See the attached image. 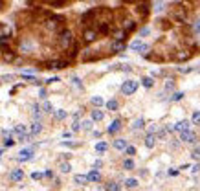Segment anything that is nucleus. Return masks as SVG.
<instances>
[{
	"label": "nucleus",
	"instance_id": "393cba45",
	"mask_svg": "<svg viewBox=\"0 0 200 191\" xmlns=\"http://www.w3.org/2000/svg\"><path fill=\"white\" fill-rule=\"evenodd\" d=\"M141 44H143L141 41H134V42L131 44V48L134 50V52H138V50H139V46H141Z\"/></svg>",
	"mask_w": 200,
	"mask_h": 191
},
{
	"label": "nucleus",
	"instance_id": "72a5a7b5",
	"mask_svg": "<svg viewBox=\"0 0 200 191\" xmlns=\"http://www.w3.org/2000/svg\"><path fill=\"white\" fill-rule=\"evenodd\" d=\"M33 114H35V116H37V118L41 116V108H39L37 105H33Z\"/></svg>",
	"mask_w": 200,
	"mask_h": 191
},
{
	"label": "nucleus",
	"instance_id": "ddd939ff",
	"mask_svg": "<svg viewBox=\"0 0 200 191\" xmlns=\"http://www.w3.org/2000/svg\"><path fill=\"white\" fill-rule=\"evenodd\" d=\"M73 182H76V184H86L88 182V178L86 177H84V175H76V178H73Z\"/></svg>",
	"mask_w": 200,
	"mask_h": 191
},
{
	"label": "nucleus",
	"instance_id": "c9c22d12",
	"mask_svg": "<svg viewBox=\"0 0 200 191\" xmlns=\"http://www.w3.org/2000/svg\"><path fill=\"white\" fill-rule=\"evenodd\" d=\"M125 151H127V154H131V156H132V154H136V149H134V147H127Z\"/></svg>",
	"mask_w": 200,
	"mask_h": 191
},
{
	"label": "nucleus",
	"instance_id": "f3484780",
	"mask_svg": "<svg viewBox=\"0 0 200 191\" xmlns=\"http://www.w3.org/2000/svg\"><path fill=\"white\" fill-rule=\"evenodd\" d=\"M121 188H119V184H116V182H108L107 184V191H119Z\"/></svg>",
	"mask_w": 200,
	"mask_h": 191
},
{
	"label": "nucleus",
	"instance_id": "f03ea898",
	"mask_svg": "<svg viewBox=\"0 0 200 191\" xmlns=\"http://www.w3.org/2000/svg\"><path fill=\"white\" fill-rule=\"evenodd\" d=\"M20 162H28V160H31L33 158V149H22L20 153H18V156H17Z\"/></svg>",
	"mask_w": 200,
	"mask_h": 191
},
{
	"label": "nucleus",
	"instance_id": "7ed1b4c3",
	"mask_svg": "<svg viewBox=\"0 0 200 191\" xmlns=\"http://www.w3.org/2000/svg\"><path fill=\"white\" fill-rule=\"evenodd\" d=\"M180 140H184V142H187V143H193L195 140H197V136H195V132H191V130H184V132H180Z\"/></svg>",
	"mask_w": 200,
	"mask_h": 191
},
{
	"label": "nucleus",
	"instance_id": "7c9ffc66",
	"mask_svg": "<svg viewBox=\"0 0 200 191\" xmlns=\"http://www.w3.org/2000/svg\"><path fill=\"white\" fill-rule=\"evenodd\" d=\"M42 177H44L42 173H31V178H33V180H41Z\"/></svg>",
	"mask_w": 200,
	"mask_h": 191
},
{
	"label": "nucleus",
	"instance_id": "4be33fe9",
	"mask_svg": "<svg viewBox=\"0 0 200 191\" xmlns=\"http://www.w3.org/2000/svg\"><path fill=\"white\" fill-rule=\"evenodd\" d=\"M42 110H44V112H53L52 103H50V101H44V105H42Z\"/></svg>",
	"mask_w": 200,
	"mask_h": 191
},
{
	"label": "nucleus",
	"instance_id": "aec40b11",
	"mask_svg": "<svg viewBox=\"0 0 200 191\" xmlns=\"http://www.w3.org/2000/svg\"><path fill=\"white\" fill-rule=\"evenodd\" d=\"M143 125H145V121L139 118V119H136V121L132 123V129H143Z\"/></svg>",
	"mask_w": 200,
	"mask_h": 191
},
{
	"label": "nucleus",
	"instance_id": "6e6552de",
	"mask_svg": "<svg viewBox=\"0 0 200 191\" xmlns=\"http://www.w3.org/2000/svg\"><path fill=\"white\" fill-rule=\"evenodd\" d=\"M119 127H121V121H119V119H114V121H112V125L108 127V132H110V134L118 132V130H119Z\"/></svg>",
	"mask_w": 200,
	"mask_h": 191
},
{
	"label": "nucleus",
	"instance_id": "ea45409f",
	"mask_svg": "<svg viewBox=\"0 0 200 191\" xmlns=\"http://www.w3.org/2000/svg\"><path fill=\"white\" fill-rule=\"evenodd\" d=\"M0 156H2V151H0Z\"/></svg>",
	"mask_w": 200,
	"mask_h": 191
},
{
	"label": "nucleus",
	"instance_id": "f704fd0d",
	"mask_svg": "<svg viewBox=\"0 0 200 191\" xmlns=\"http://www.w3.org/2000/svg\"><path fill=\"white\" fill-rule=\"evenodd\" d=\"M182 98H184V94H182V92H176V94L173 96V99H174V101H178V99H182Z\"/></svg>",
	"mask_w": 200,
	"mask_h": 191
},
{
	"label": "nucleus",
	"instance_id": "58836bf2",
	"mask_svg": "<svg viewBox=\"0 0 200 191\" xmlns=\"http://www.w3.org/2000/svg\"><path fill=\"white\" fill-rule=\"evenodd\" d=\"M195 29H197V31H200V22H197V24H195Z\"/></svg>",
	"mask_w": 200,
	"mask_h": 191
},
{
	"label": "nucleus",
	"instance_id": "1a4fd4ad",
	"mask_svg": "<svg viewBox=\"0 0 200 191\" xmlns=\"http://www.w3.org/2000/svg\"><path fill=\"white\" fill-rule=\"evenodd\" d=\"M94 39H96V31H94V29H86V31H84V41L92 42Z\"/></svg>",
	"mask_w": 200,
	"mask_h": 191
},
{
	"label": "nucleus",
	"instance_id": "4468645a",
	"mask_svg": "<svg viewBox=\"0 0 200 191\" xmlns=\"http://www.w3.org/2000/svg\"><path fill=\"white\" fill-rule=\"evenodd\" d=\"M103 116H105V114L101 112V110H94V112H92V119H94V121H99V119H103Z\"/></svg>",
	"mask_w": 200,
	"mask_h": 191
},
{
	"label": "nucleus",
	"instance_id": "39448f33",
	"mask_svg": "<svg viewBox=\"0 0 200 191\" xmlns=\"http://www.w3.org/2000/svg\"><path fill=\"white\" fill-rule=\"evenodd\" d=\"M173 127H174V130L184 132V130H189V121H186V119H184V121H178L176 125H173Z\"/></svg>",
	"mask_w": 200,
	"mask_h": 191
},
{
	"label": "nucleus",
	"instance_id": "412c9836",
	"mask_svg": "<svg viewBox=\"0 0 200 191\" xmlns=\"http://www.w3.org/2000/svg\"><path fill=\"white\" fill-rule=\"evenodd\" d=\"M96 151H97V153H105V151H107V143H105V142H99V143L96 145Z\"/></svg>",
	"mask_w": 200,
	"mask_h": 191
},
{
	"label": "nucleus",
	"instance_id": "473e14b6",
	"mask_svg": "<svg viewBox=\"0 0 200 191\" xmlns=\"http://www.w3.org/2000/svg\"><path fill=\"white\" fill-rule=\"evenodd\" d=\"M147 50H149V46H147V44H141L138 52H139V53H147Z\"/></svg>",
	"mask_w": 200,
	"mask_h": 191
},
{
	"label": "nucleus",
	"instance_id": "423d86ee",
	"mask_svg": "<svg viewBox=\"0 0 200 191\" xmlns=\"http://www.w3.org/2000/svg\"><path fill=\"white\" fill-rule=\"evenodd\" d=\"M41 130H42V123L39 121V119H37V121H33V123H31V136H33V134H39Z\"/></svg>",
	"mask_w": 200,
	"mask_h": 191
},
{
	"label": "nucleus",
	"instance_id": "a878e982",
	"mask_svg": "<svg viewBox=\"0 0 200 191\" xmlns=\"http://www.w3.org/2000/svg\"><path fill=\"white\" fill-rule=\"evenodd\" d=\"M81 127H83L84 130H90V129H92V121H90V119H86V121L81 123Z\"/></svg>",
	"mask_w": 200,
	"mask_h": 191
},
{
	"label": "nucleus",
	"instance_id": "9d476101",
	"mask_svg": "<svg viewBox=\"0 0 200 191\" xmlns=\"http://www.w3.org/2000/svg\"><path fill=\"white\" fill-rule=\"evenodd\" d=\"M24 132H26V127H24V125H17V127H15V134H17L18 140L24 136Z\"/></svg>",
	"mask_w": 200,
	"mask_h": 191
},
{
	"label": "nucleus",
	"instance_id": "bb28decb",
	"mask_svg": "<svg viewBox=\"0 0 200 191\" xmlns=\"http://www.w3.org/2000/svg\"><path fill=\"white\" fill-rule=\"evenodd\" d=\"M193 123H195V125H200V110L193 114Z\"/></svg>",
	"mask_w": 200,
	"mask_h": 191
},
{
	"label": "nucleus",
	"instance_id": "a19ab883",
	"mask_svg": "<svg viewBox=\"0 0 200 191\" xmlns=\"http://www.w3.org/2000/svg\"><path fill=\"white\" fill-rule=\"evenodd\" d=\"M0 8H2V2H0Z\"/></svg>",
	"mask_w": 200,
	"mask_h": 191
},
{
	"label": "nucleus",
	"instance_id": "c756f323",
	"mask_svg": "<svg viewBox=\"0 0 200 191\" xmlns=\"http://www.w3.org/2000/svg\"><path fill=\"white\" fill-rule=\"evenodd\" d=\"M61 171H63V173H68V171H70V164L68 162H63L61 164Z\"/></svg>",
	"mask_w": 200,
	"mask_h": 191
},
{
	"label": "nucleus",
	"instance_id": "f8f14e48",
	"mask_svg": "<svg viewBox=\"0 0 200 191\" xmlns=\"http://www.w3.org/2000/svg\"><path fill=\"white\" fill-rule=\"evenodd\" d=\"M114 147L123 151V149H127V142H125V140H114Z\"/></svg>",
	"mask_w": 200,
	"mask_h": 191
},
{
	"label": "nucleus",
	"instance_id": "2eb2a0df",
	"mask_svg": "<svg viewBox=\"0 0 200 191\" xmlns=\"http://www.w3.org/2000/svg\"><path fill=\"white\" fill-rule=\"evenodd\" d=\"M125 186H127V188H136V186H138V180L136 178H127V180H125Z\"/></svg>",
	"mask_w": 200,
	"mask_h": 191
},
{
	"label": "nucleus",
	"instance_id": "a211bd4d",
	"mask_svg": "<svg viewBox=\"0 0 200 191\" xmlns=\"http://www.w3.org/2000/svg\"><path fill=\"white\" fill-rule=\"evenodd\" d=\"M123 48H125V46H123V42H119V41H116V42L112 44V52H121Z\"/></svg>",
	"mask_w": 200,
	"mask_h": 191
},
{
	"label": "nucleus",
	"instance_id": "b1692460",
	"mask_svg": "<svg viewBox=\"0 0 200 191\" xmlns=\"http://www.w3.org/2000/svg\"><path fill=\"white\" fill-rule=\"evenodd\" d=\"M123 167H125V169H134V162H132V160H125V162H123Z\"/></svg>",
	"mask_w": 200,
	"mask_h": 191
},
{
	"label": "nucleus",
	"instance_id": "20e7f679",
	"mask_svg": "<svg viewBox=\"0 0 200 191\" xmlns=\"http://www.w3.org/2000/svg\"><path fill=\"white\" fill-rule=\"evenodd\" d=\"M70 42H72V35H70V31H64V33L61 35V46H63V48H68Z\"/></svg>",
	"mask_w": 200,
	"mask_h": 191
},
{
	"label": "nucleus",
	"instance_id": "2f4dec72",
	"mask_svg": "<svg viewBox=\"0 0 200 191\" xmlns=\"http://www.w3.org/2000/svg\"><path fill=\"white\" fill-rule=\"evenodd\" d=\"M162 9H163V4H162V2H156V4H154V11H162Z\"/></svg>",
	"mask_w": 200,
	"mask_h": 191
},
{
	"label": "nucleus",
	"instance_id": "5701e85b",
	"mask_svg": "<svg viewBox=\"0 0 200 191\" xmlns=\"http://www.w3.org/2000/svg\"><path fill=\"white\" fill-rule=\"evenodd\" d=\"M141 83H143V87H147V88H151V87H152V79H151V77H143V79H141Z\"/></svg>",
	"mask_w": 200,
	"mask_h": 191
},
{
	"label": "nucleus",
	"instance_id": "f257e3e1",
	"mask_svg": "<svg viewBox=\"0 0 200 191\" xmlns=\"http://www.w3.org/2000/svg\"><path fill=\"white\" fill-rule=\"evenodd\" d=\"M136 88H138V83H136V81H125L123 87H121V92H123L125 96H131V94L136 92Z\"/></svg>",
	"mask_w": 200,
	"mask_h": 191
},
{
	"label": "nucleus",
	"instance_id": "6ab92c4d",
	"mask_svg": "<svg viewBox=\"0 0 200 191\" xmlns=\"http://www.w3.org/2000/svg\"><path fill=\"white\" fill-rule=\"evenodd\" d=\"M107 108L108 110H116L118 108V101H116V99H110V101L107 103Z\"/></svg>",
	"mask_w": 200,
	"mask_h": 191
},
{
	"label": "nucleus",
	"instance_id": "cd10ccee",
	"mask_svg": "<svg viewBox=\"0 0 200 191\" xmlns=\"http://www.w3.org/2000/svg\"><path fill=\"white\" fill-rule=\"evenodd\" d=\"M92 103L96 105V107H99V105H103V99L99 98V96H96V98H92Z\"/></svg>",
	"mask_w": 200,
	"mask_h": 191
},
{
	"label": "nucleus",
	"instance_id": "e433bc0d",
	"mask_svg": "<svg viewBox=\"0 0 200 191\" xmlns=\"http://www.w3.org/2000/svg\"><path fill=\"white\" fill-rule=\"evenodd\" d=\"M193 158H200V149H195L193 151Z\"/></svg>",
	"mask_w": 200,
	"mask_h": 191
},
{
	"label": "nucleus",
	"instance_id": "4c0bfd02",
	"mask_svg": "<svg viewBox=\"0 0 200 191\" xmlns=\"http://www.w3.org/2000/svg\"><path fill=\"white\" fill-rule=\"evenodd\" d=\"M79 127H81V125H79V121L76 119V121H73V130H79Z\"/></svg>",
	"mask_w": 200,
	"mask_h": 191
},
{
	"label": "nucleus",
	"instance_id": "c85d7f7f",
	"mask_svg": "<svg viewBox=\"0 0 200 191\" xmlns=\"http://www.w3.org/2000/svg\"><path fill=\"white\" fill-rule=\"evenodd\" d=\"M55 116H57L59 119H64V118H66V110H57Z\"/></svg>",
	"mask_w": 200,
	"mask_h": 191
},
{
	"label": "nucleus",
	"instance_id": "0eeeda50",
	"mask_svg": "<svg viewBox=\"0 0 200 191\" xmlns=\"http://www.w3.org/2000/svg\"><path fill=\"white\" fill-rule=\"evenodd\" d=\"M22 178H24V173H22L20 169H15L13 173H11V180H13V182H18V180H22Z\"/></svg>",
	"mask_w": 200,
	"mask_h": 191
},
{
	"label": "nucleus",
	"instance_id": "dca6fc26",
	"mask_svg": "<svg viewBox=\"0 0 200 191\" xmlns=\"http://www.w3.org/2000/svg\"><path fill=\"white\" fill-rule=\"evenodd\" d=\"M154 140H156V138H154L152 134H149V136L145 138V145H147L149 149H151V147H154Z\"/></svg>",
	"mask_w": 200,
	"mask_h": 191
},
{
	"label": "nucleus",
	"instance_id": "9b49d317",
	"mask_svg": "<svg viewBox=\"0 0 200 191\" xmlns=\"http://www.w3.org/2000/svg\"><path fill=\"white\" fill-rule=\"evenodd\" d=\"M86 178L90 180V182H97V180L101 178V177H99V173H97L96 169H94V171H90V173H88V177H86Z\"/></svg>",
	"mask_w": 200,
	"mask_h": 191
}]
</instances>
